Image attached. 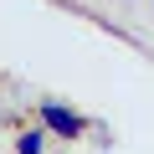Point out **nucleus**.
<instances>
[{
	"instance_id": "2",
	"label": "nucleus",
	"mask_w": 154,
	"mask_h": 154,
	"mask_svg": "<svg viewBox=\"0 0 154 154\" xmlns=\"http://www.w3.org/2000/svg\"><path fill=\"white\" fill-rule=\"evenodd\" d=\"M16 149H21V154H41V149H46V134H41V128H26Z\"/></svg>"
},
{
	"instance_id": "1",
	"label": "nucleus",
	"mask_w": 154,
	"mask_h": 154,
	"mask_svg": "<svg viewBox=\"0 0 154 154\" xmlns=\"http://www.w3.org/2000/svg\"><path fill=\"white\" fill-rule=\"evenodd\" d=\"M41 123H46V128H57L62 139H77V134L88 128L82 118H77L72 108H62V103H41Z\"/></svg>"
}]
</instances>
